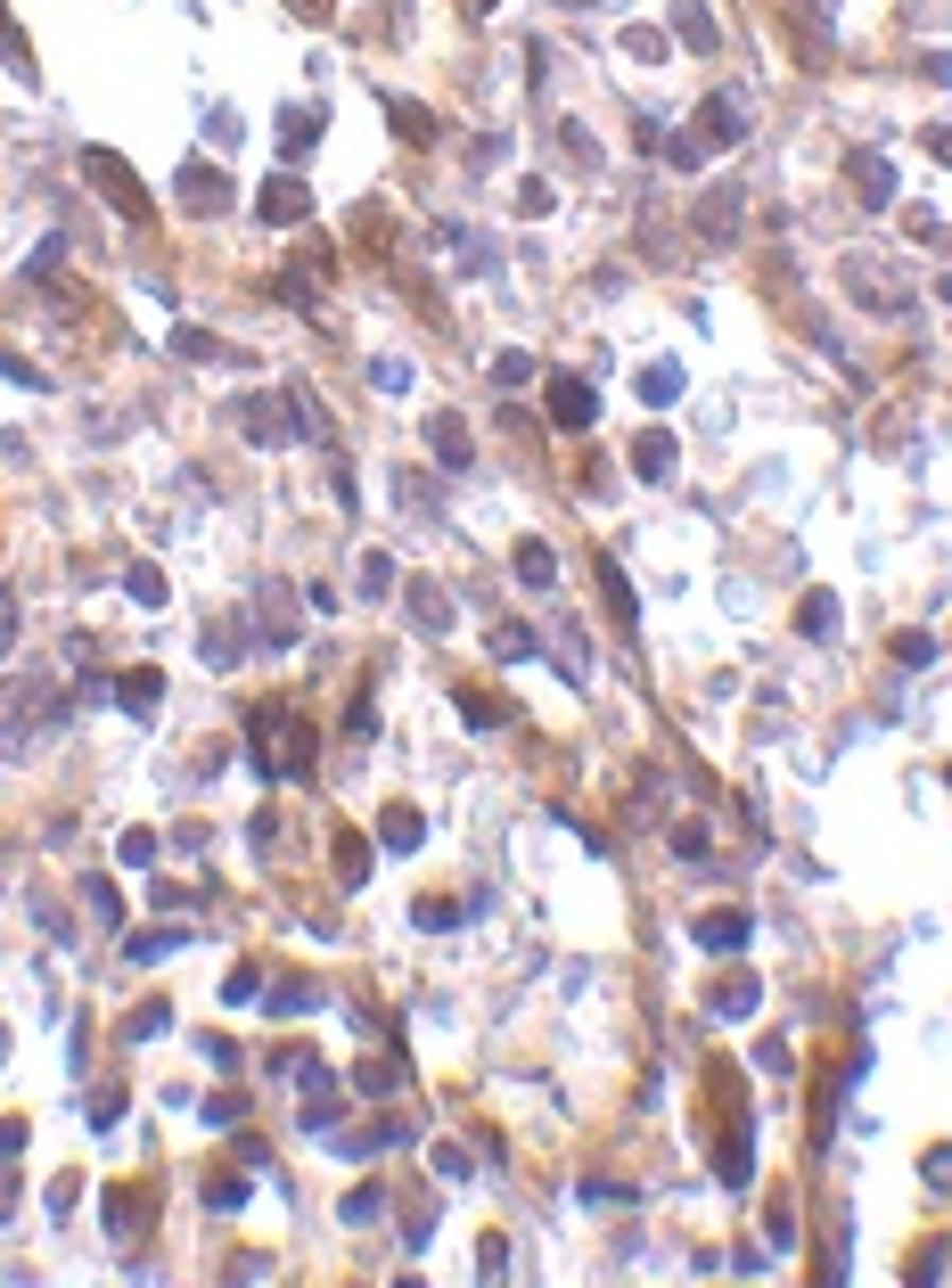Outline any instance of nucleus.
I'll return each mask as SVG.
<instances>
[{
    "label": "nucleus",
    "instance_id": "nucleus-23",
    "mask_svg": "<svg viewBox=\"0 0 952 1288\" xmlns=\"http://www.w3.org/2000/svg\"><path fill=\"white\" fill-rule=\"evenodd\" d=\"M123 591H132V608H165V575H156V567H132Z\"/></svg>",
    "mask_w": 952,
    "mask_h": 1288
},
{
    "label": "nucleus",
    "instance_id": "nucleus-12",
    "mask_svg": "<svg viewBox=\"0 0 952 1288\" xmlns=\"http://www.w3.org/2000/svg\"><path fill=\"white\" fill-rule=\"evenodd\" d=\"M600 599H608V615L624 624V632L641 624V608H633V591H624V567H616V558H600Z\"/></svg>",
    "mask_w": 952,
    "mask_h": 1288
},
{
    "label": "nucleus",
    "instance_id": "nucleus-9",
    "mask_svg": "<svg viewBox=\"0 0 952 1288\" xmlns=\"http://www.w3.org/2000/svg\"><path fill=\"white\" fill-rule=\"evenodd\" d=\"M739 214H747V197H739V189H707V214H698V230L723 246V239L739 230Z\"/></svg>",
    "mask_w": 952,
    "mask_h": 1288
},
{
    "label": "nucleus",
    "instance_id": "nucleus-21",
    "mask_svg": "<svg viewBox=\"0 0 952 1288\" xmlns=\"http://www.w3.org/2000/svg\"><path fill=\"white\" fill-rule=\"evenodd\" d=\"M378 837H386V846H395V854H411V846H419V837H428V821H419V813H411V804H395V813H386V829H378Z\"/></svg>",
    "mask_w": 952,
    "mask_h": 1288
},
{
    "label": "nucleus",
    "instance_id": "nucleus-47",
    "mask_svg": "<svg viewBox=\"0 0 952 1288\" xmlns=\"http://www.w3.org/2000/svg\"><path fill=\"white\" fill-rule=\"evenodd\" d=\"M928 156H936V164H952V123H928Z\"/></svg>",
    "mask_w": 952,
    "mask_h": 1288
},
{
    "label": "nucleus",
    "instance_id": "nucleus-18",
    "mask_svg": "<svg viewBox=\"0 0 952 1288\" xmlns=\"http://www.w3.org/2000/svg\"><path fill=\"white\" fill-rule=\"evenodd\" d=\"M386 116H395V132L411 140V149H428V140H435V116H428V107H411V99H386Z\"/></svg>",
    "mask_w": 952,
    "mask_h": 1288
},
{
    "label": "nucleus",
    "instance_id": "nucleus-10",
    "mask_svg": "<svg viewBox=\"0 0 952 1288\" xmlns=\"http://www.w3.org/2000/svg\"><path fill=\"white\" fill-rule=\"evenodd\" d=\"M633 468H641V476H674V435H665V428H641V435H633Z\"/></svg>",
    "mask_w": 952,
    "mask_h": 1288
},
{
    "label": "nucleus",
    "instance_id": "nucleus-8",
    "mask_svg": "<svg viewBox=\"0 0 952 1288\" xmlns=\"http://www.w3.org/2000/svg\"><path fill=\"white\" fill-rule=\"evenodd\" d=\"M428 443H435V460H444V468H468V428H461V411H435V419H428Z\"/></svg>",
    "mask_w": 952,
    "mask_h": 1288
},
{
    "label": "nucleus",
    "instance_id": "nucleus-48",
    "mask_svg": "<svg viewBox=\"0 0 952 1288\" xmlns=\"http://www.w3.org/2000/svg\"><path fill=\"white\" fill-rule=\"evenodd\" d=\"M17 1149H25V1125H17V1116H0V1158H17Z\"/></svg>",
    "mask_w": 952,
    "mask_h": 1288
},
{
    "label": "nucleus",
    "instance_id": "nucleus-31",
    "mask_svg": "<svg viewBox=\"0 0 952 1288\" xmlns=\"http://www.w3.org/2000/svg\"><path fill=\"white\" fill-rule=\"evenodd\" d=\"M492 657H534V632H525V624H501V632H492Z\"/></svg>",
    "mask_w": 952,
    "mask_h": 1288
},
{
    "label": "nucleus",
    "instance_id": "nucleus-35",
    "mask_svg": "<svg viewBox=\"0 0 952 1288\" xmlns=\"http://www.w3.org/2000/svg\"><path fill=\"white\" fill-rule=\"evenodd\" d=\"M173 353H181V362H206V353H214V337H206V329H173Z\"/></svg>",
    "mask_w": 952,
    "mask_h": 1288
},
{
    "label": "nucleus",
    "instance_id": "nucleus-19",
    "mask_svg": "<svg viewBox=\"0 0 952 1288\" xmlns=\"http://www.w3.org/2000/svg\"><path fill=\"white\" fill-rule=\"evenodd\" d=\"M674 395H681V369H674V362H648V369H641V402H648V411H665Z\"/></svg>",
    "mask_w": 952,
    "mask_h": 1288
},
{
    "label": "nucleus",
    "instance_id": "nucleus-50",
    "mask_svg": "<svg viewBox=\"0 0 952 1288\" xmlns=\"http://www.w3.org/2000/svg\"><path fill=\"white\" fill-rule=\"evenodd\" d=\"M928 1182H952V1149H928Z\"/></svg>",
    "mask_w": 952,
    "mask_h": 1288
},
{
    "label": "nucleus",
    "instance_id": "nucleus-49",
    "mask_svg": "<svg viewBox=\"0 0 952 1288\" xmlns=\"http://www.w3.org/2000/svg\"><path fill=\"white\" fill-rule=\"evenodd\" d=\"M17 641V591H0V648Z\"/></svg>",
    "mask_w": 952,
    "mask_h": 1288
},
{
    "label": "nucleus",
    "instance_id": "nucleus-1",
    "mask_svg": "<svg viewBox=\"0 0 952 1288\" xmlns=\"http://www.w3.org/2000/svg\"><path fill=\"white\" fill-rule=\"evenodd\" d=\"M255 764H263V780H312V731L296 723V714H255Z\"/></svg>",
    "mask_w": 952,
    "mask_h": 1288
},
{
    "label": "nucleus",
    "instance_id": "nucleus-43",
    "mask_svg": "<svg viewBox=\"0 0 952 1288\" xmlns=\"http://www.w3.org/2000/svg\"><path fill=\"white\" fill-rule=\"evenodd\" d=\"M674 854L698 861V854H707V829H698V821H681V829H674Z\"/></svg>",
    "mask_w": 952,
    "mask_h": 1288
},
{
    "label": "nucleus",
    "instance_id": "nucleus-4",
    "mask_svg": "<svg viewBox=\"0 0 952 1288\" xmlns=\"http://www.w3.org/2000/svg\"><path fill=\"white\" fill-rule=\"evenodd\" d=\"M739 132H747V107H739V91H714L707 107H698V123H690V140H698V149H731Z\"/></svg>",
    "mask_w": 952,
    "mask_h": 1288
},
{
    "label": "nucleus",
    "instance_id": "nucleus-26",
    "mask_svg": "<svg viewBox=\"0 0 952 1288\" xmlns=\"http://www.w3.org/2000/svg\"><path fill=\"white\" fill-rule=\"evenodd\" d=\"M674 33L690 50H714V17H698V8H674Z\"/></svg>",
    "mask_w": 952,
    "mask_h": 1288
},
{
    "label": "nucleus",
    "instance_id": "nucleus-44",
    "mask_svg": "<svg viewBox=\"0 0 952 1288\" xmlns=\"http://www.w3.org/2000/svg\"><path fill=\"white\" fill-rule=\"evenodd\" d=\"M435 1173H444V1182H461V1173H468V1149H452V1141H444V1149H435Z\"/></svg>",
    "mask_w": 952,
    "mask_h": 1288
},
{
    "label": "nucleus",
    "instance_id": "nucleus-13",
    "mask_svg": "<svg viewBox=\"0 0 952 1288\" xmlns=\"http://www.w3.org/2000/svg\"><path fill=\"white\" fill-rule=\"evenodd\" d=\"M329 854H337V878H345V887H362V878H369V837H362V829H337V846H329Z\"/></svg>",
    "mask_w": 952,
    "mask_h": 1288
},
{
    "label": "nucleus",
    "instance_id": "nucleus-29",
    "mask_svg": "<svg viewBox=\"0 0 952 1288\" xmlns=\"http://www.w3.org/2000/svg\"><path fill=\"white\" fill-rule=\"evenodd\" d=\"M492 386H534V353H501V362H492Z\"/></svg>",
    "mask_w": 952,
    "mask_h": 1288
},
{
    "label": "nucleus",
    "instance_id": "nucleus-11",
    "mask_svg": "<svg viewBox=\"0 0 952 1288\" xmlns=\"http://www.w3.org/2000/svg\"><path fill=\"white\" fill-rule=\"evenodd\" d=\"M312 140H321V107H279V149L305 156Z\"/></svg>",
    "mask_w": 952,
    "mask_h": 1288
},
{
    "label": "nucleus",
    "instance_id": "nucleus-14",
    "mask_svg": "<svg viewBox=\"0 0 952 1288\" xmlns=\"http://www.w3.org/2000/svg\"><path fill=\"white\" fill-rule=\"evenodd\" d=\"M518 584H525V591H551V584H558L551 542H518Z\"/></svg>",
    "mask_w": 952,
    "mask_h": 1288
},
{
    "label": "nucleus",
    "instance_id": "nucleus-42",
    "mask_svg": "<svg viewBox=\"0 0 952 1288\" xmlns=\"http://www.w3.org/2000/svg\"><path fill=\"white\" fill-rule=\"evenodd\" d=\"M173 944H181V936H132V944H123V952H132V960H165V952H173Z\"/></svg>",
    "mask_w": 952,
    "mask_h": 1288
},
{
    "label": "nucleus",
    "instance_id": "nucleus-16",
    "mask_svg": "<svg viewBox=\"0 0 952 1288\" xmlns=\"http://www.w3.org/2000/svg\"><path fill=\"white\" fill-rule=\"evenodd\" d=\"M756 993H764L756 977H723V985H714V1002H707V1010H714V1017H747V1010H756Z\"/></svg>",
    "mask_w": 952,
    "mask_h": 1288
},
{
    "label": "nucleus",
    "instance_id": "nucleus-37",
    "mask_svg": "<svg viewBox=\"0 0 952 1288\" xmlns=\"http://www.w3.org/2000/svg\"><path fill=\"white\" fill-rule=\"evenodd\" d=\"M0 58H8V66H17V74H25V83H33V50H25V41H17V25H0Z\"/></svg>",
    "mask_w": 952,
    "mask_h": 1288
},
{
    "label": "nucleus",
    "instance_id": "nucleus-32",
    "mask_svg": "<svg viewBox=\"0 0 952 1288\" xmlns=\"http://www.w3.org/2000/svg\"><path fill=\"white\" fill-rule=\"evenodd\" d=\"M928 657H936L928 632H895V665H928Z\"/></svg>",
    "mask_w": 952,
    "mask_h": 1288
},
{
    "label": "nucleus",
    "instance_id": "nucleus-53",
    "mask_svg": "<svg viewBox=\"0 0 952 1288\" xmlns=\"http://www.w3.org/2000/svg\"><path fill=\"white\" fill-rule=\"evenodd\" d=\"M567 8H591V0H567Z\"/></svg>",
    "mask_w": 952,
    "mask_h": 1288
},
{
    "label": "nucleus",
    "instance_id": "nucleus-5",
    "mask_svg": "<svg viewBox=\"0 0 952 1288\" xmlns=\"http://www.w3.org/2000/svg\"><path fill=\"white\" fill-rule=\"evenodd\" d=\"M173 197H181L189 214H222V206H230V181H222V164H214V173H206V164H181Z\"/></svg>",
    "mask_w": 952,
    "mask_h": 1288
},
{
    "label": "nucleus",
    "instance_id": "nucleus-27",
    "mask_svg": "<svg viewBox=\"0 0 952 1288\" xmlns=\"http://www.w3.org/2000/svg\"><path fill=\"white\" fill-rule=\"evenodd\" d=\"M461 714L477 723V731H492V723H509V706H501V698H477V690H461Z\"/></svg>",
    "mask_w": 952,
    "mask_h": 1288
},
{
    "label": "nucleus",
    "instance_id": "nucleus-38",
    "mask_svg": "<svg viewBox=\"0 0 952 1288\" xmlns=\"http://www.w3.org/2000/svg\"><path fill=\"white\" fill-rule=\"evenodd\" d=\"M83 894H91L99 920H123V903H116V887H107V878H83Z\"/></svg>",
    "mask_w": 952,
    "mask_h": 1288
},
{
    "label": "nucleus",
    "instance_id": "nucleus-25",
    "mask_svg": "<svg viewBox=\"0 0 952 1288\" xmlns=\"http://www.w3.org/2000/svg\"><path fill=\"white\" fill-rule=\"evenodd\" d=\"M156 854H165V837H156V829H123V861H132V870H149Z\"/></svg>",
    "mask_w": 952,
    "mask_h": 1288
},
{
    "label": "nucleus",
    "instance_id": "nucleus-15",
    "mask_svg": "<svg viewBox=\"0 0 952 1288\" xmlns=\"http://www.w3.org/2000/svg\"><path fill=\"white\" fill-rule=\"evenodd\" d=\"M846 173H854V189L870 197V206H887V197H895V173H887V156H854Z\"/></svg>",
    "mask_w": 952,
    "mask_h": 1288
},
{
    "label": "nucleus",
    "instance_id": "nucleus-28",
    "mask_svg": "<svg viewBox=\"0 0 952 1288\" xmlns=\"http://www.w3.org/2000/svg\"><path fill=\"white\" fill-rule=\"evenodd\" d=\"M378 1215H386V1190H378V1182L345 1198V1223H378Z\"/></svg>",
    "mask_w": 952,
    "mask_h": 1288
},
{
    "label": "nucleus",
    "instance_id": "nucleus-46",
    "mask_svg": "<svg viewBox=\"0 0 952 1288\" xmlns=\"http://www.w3.org/2000/svg\"><path fill=\"white\" fill-rule=\"evenodd\" d=\"M0 378H17V386H41V369H33V362H17V353H0Z\"/></svg>",
    "mask_w": 952,
    "mask_h": 1288
},
{
    "label": "nucleus",
    "instance_id": "nucleus-22",
    "mask_svg": "<svg viewBox=\"0 0 952 1288\" xmlns=\"http://www.w3.org/2000/svg\"><path fill=\"white\" fill-rule=\"evenodd\" d=\"M353 1083H362L369 1100H386V1092H402V1067H395V1059H362V1067H353Z\"/></svg>",
    "mask_w": 952,
    "mask_h": 1288
},
{
    "label": "nucleus",
    "instance_id": "nucleus-24",
    "mask_svg": "<svg viewBox=\"0 0 952 1288\" xmlns=\"http://www.w3.org/2000/svg\"><path fill=\"white\" fill-rule=\"evenodd\" d=\"M411 599H419V624H428V632H452V608H444L435 584H411Z\"/></svg>",
    "mask_w": 952,
    "mask_h": 1288
},
{
    "label": "nucleus",
    "instance_id": "nucleus-6",
    "mask_svg": "<svg viewBox=\"0 0 952 1288\" xmlns=\"http://www.w3.org/2000/svg\"><path fill=\"white\" fill-rule=\"evenodd\" d=\"M255 214L279 230V222H305V214H312V197H305V181H296V173H288V181L272 173V181H263V197H255Z\"/></svg>",
    "mask_w": 952,
    "mask_h": 1288
},
{
    "label": "nucleus",
    "instance_id": "nucleus-33",
    "mask_svg": "<svg viewBox=\"0 0 952 1288\" xmlns=\"http://www.w3.org/2000/svg\"><path fill=\"white\" fill-rule=\"evenodd\" d=\"M797 624L813 632V641H830V632H837V608H830V599H813V608H797Z\"/></svg>",
    "mask_w": 952,
    "mask_h": 1288
},
{
    "label": "nucleus",
    "instance_id": "nucleus-34",
    "mask_svg": "<svg viewBox=\"0 0 952 1288\" xmlns=\"http://www.w3.org/2000/svg\"><path fill=\"white\" fill-rule=\"evenodd\" d=\"M206 1206H222V1215H230V1206H246V1182H239V1173H222V1182H206Z\"/></svg>",
    "mask_w": 952,
    "mask_h": 1288
},
{
    "label": "nucleus",
    "instance_id": "nucleus-20",
    "mask_svg": "<svg viewBox=\"0 0 952 1288\" xmlns=\"http://www.w3.org/2000/svg\"><path fill=\"white\" fill-rule=\"evenodd\" d=\"M263 641H296V608H288V591H263Z\"/></svg>",
    "mask_w": 952,
    "mask_h": 1288
},
{
    "label": "nucleus",
    "instance_id": "nucleus-2",
    "mask_svg": "<svg viewBox=\"0 0 952 1288\" xmlns=\"http://www.w3.org/2000/svg\"><path fill=\"white\" fill-rule=\"evenodd\" d=\"M83 173L99 181V197H107L116 214H132V222L149 214V181H140V173H132L116 149H99V140H91V149H83Z\"/></svg>",
    "mask_w": 952,
    "mask_h": 1288
},
{
    "label": "nucleus",
    "instance_id": "nucleus-17",
    "mask_svg": "<svg viewBox=\"0 0 952 1288\" xmlns=\"http://www.w3.org/2000/svg\"><path fill=\"white\" fill-rule=\"evenodd\" d=\"M123 714H156V706H165V674H123Z\"/></svg>",
    "mask_w": 952,
    "mask_h": 1288
},
{
    "label": "nucleus",
    "instance_id": "nucleus-3",
    "mask_svg": "<svg viewBox=\"0 0 952 1288\" xmlns=\"http://www.w3.org/2000/svg\"><path fill=\"white\" fill-rule=\"evenodd\" d=\"M542 395H551V428H567V435L600 419V395H591V378H575V369H558Z\"/></svg>",
    "mask_w": 952,
    "mask_h": 1288
},
{
    "label": "nucleus",
    "instance_id": "nucleus-45",
    "mask_svg": "<svg viewBox=\"0 0 952 1288\" xmlns=\"http://www.w3.org/2000/svg\"><path fill=\"white\" fill-rule=\"evenodd\" d=\"M369 731H378V706H369V690H362V698H353V731H345V738H369Z\"/></svg>",
    "mask_w": 952,
    "mask_h": 1288
},
{
    "label": "nucleus",
    "instance_id": "nucleus-40",
    "mask_svg": "<svg viewBox=\"0 0 952 1288\" xmlns=\"http://www.w3.org/2000/svg\"><path fill=\"white\" fill-rule=\"evenodd\" d=\"M369 378H378V395H402V386H411V362H378Z\"/></svg>",
    "mask_w": 952,
    "mask_h": 1288
},
{
    "label": "nucleus",
    "instance_id": "nucleus-7",
    "mask_svg": "<svg viewBox=\"0 0 952 1288\" xmlns=\"http://www.w3.org/2000/svg\"><path fill=\"white\" fill-rule=\"evenodd\" d=\"M747 936H756L747 911H707V920H698V944H707V952H739Z\"/></svg>",
    "mask_w": 952,
    "mask_h": 1288
},
{
    "label": "nucleus",
    "instance_id": "nucleus-36",
    "mask_svg": "<svg viewBox=\"0 0 952 1288\" xmlns=\"http://www.w3.org/2000/svg\"><path fill=\"white\" fill-rule=\"evenodd\" d=\"M230 657H239V632H230V624H222V632H206V665H214V674L230 665Z\"/></svg>",
    "mask_w": 952,
    "mask_h": 1288
},
{
    "label": "nucleus",
    "instance_id": "nucleus-30",
    "mask_svg": "<svg viewBox=\"0 0 952 1288\" xmlns=\"http://www.w3.org/2000/svg\"><path fill=\"white\" fill-rule=\"evenodd\" d=\"M165 1026H173V1010H165V1002H149V1010H132V1026H123V1034H132V1043H149V1034H165Z\"/></svg>",
    "mask_w": 952,
    "mask_h": 1288
},
{
    "label": "nucleus",
    "instance_id": "nucleus-39",
    "mask_svg": "<svg viewBox=\"0 0 952 1288\" xmlns=\"http://www.w3.org/2000/svg\"><path fill=\"white\" fill-rule=\"evenodd\" d=\"M551 206H558L551 181H525V189H518V214H551Z\"/></svg>",
    "mask_w": 952,
    "mask_h": 1288
},
{
    "label": "nucleus",
    "instance_id": "nucleus-52",
    "mask_svg": "<svg viewBox=\"0 0 952 1288\" xmlns=\"http://www.w3.org/2000/svg\"><path fill=\"white\" fill-rule=\"evenodd\" d=\"M0 1050H8V1026H0Z\"/></svg>",
    "mask_w": 952,
    "mask_h": 1288
},
{
    "label": "nucleus",
    "instance_id": "nucleus-41",
    "mask_svg": "<svg viewBox=\"0 0 952 1288\" xmlns=\"http://www.w3.org/2000/svg\"><path fill=\"white\" fill-rule=\"evenodd\" d=\"M362 591H369V599H378V591H395V567H386V558H362Z\"/></svg>",
    "mask_w": 952,
    "mask_h": 1288
},
{
    "label": "nucleus",
    "instance_id": "nucleus-51",
    "mask_svg": "<svg viewBox=\"0 0 952 1288\" xmlns=\"http://www.w3.org/2000/svg\"><path fill=\"white\" fill-rule=\"evenodd\" d=\"M468 8H477V17H485V8H501V0H468Z\"/></svg>",
    "mask_w": 952,
    "mask_h": 1288
}]
</instances>
